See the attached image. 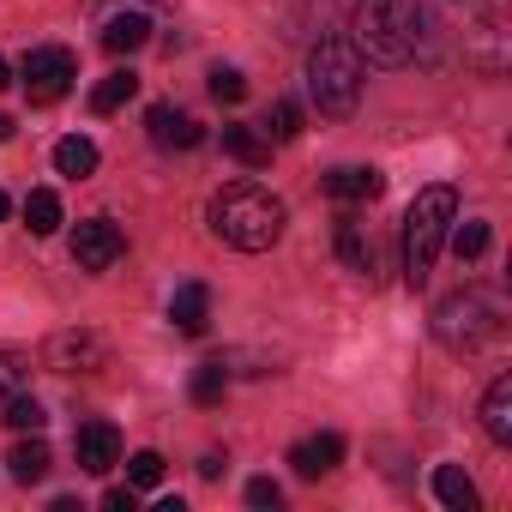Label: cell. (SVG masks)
<instances>
[{"label": "cell", "instance_id": "1", "mask_svg": "<svg viewBox=\"0 0 512 512\" xmlns=\"http://www.w3.org/2000/svg\"><path fill=\"white\" fill-rule=\"evenodd\" d=\"M350 43L356 55H368L374 67H410V61H434V19L416 0H356L350 13Z\"/></svg>", "mask_w": 512, "mask_h": 512}, {"label": "cell", "instance_id": "2", "mask_svg": "<svg viewBox=\"0 0 512 512\" xmlns=\"http://www.w3.org/2000/svg\"><path fill=\"white\" fill-rule=\"evenodd\" d=\"M211 229L241 253H266L284 235V199L266 193L260 181H229L211 193Z\"/></svg>", "mask_w": 512, "mask_h": 512}, {"label": "cell", "instance_id": "3", "mask_svg": "<svg viewBox=\"0 0 512 512\" xmlns=\"http://www.w3.org/2000/svg\"><path fill=\"white\" fill-rule=\"evenodd\" d=\"M500 332H506V296L488 290V284H464V290H452V296L434 308V338H440L452 356H476V350H488Z\"/></svg>", "mask_w": 512, "mask_h": 512}, {"label": "cell", "instance_id": "4", "mask_svg": "<svg viewBox=\"0 0 512 512\" xmlns=\"http://www.w3.org/2000/svg\"><path fill=\"white\" fill-rule=\"evenodd\" d=\"M458 217V193L452 187H422L404 211V284L422 290L434 260H440V247H446V229Z\"/></svg>", "mask_w": 512, "mask_h": 512}, {"label": "cell", "instance_id": "5", "mask_svg": "<svg viewBox=\"0 0 512 512\" xmlns=\"http://www.w3.org/2000/svg\"><path fill=\"white\" fill-rule=\"evenodd\" d=\"M308 97L332 121L356 115V103H362V55H356V43H344V37H320L314 43V55H308Z\"/></svg>", "mask_w": 512, "mask_h": 512}, {"label": "cell", "instance_id": "6", "mask_svg": "<svg viewBox=\"0 0 512 512\" xmlns=\"http://www.w3.org/2000/svg\"><path fill=\"white\" fill-rule=\"evenodd\" d=\"M19 79H25V97H31V103H61V97L73 91V79H79V55L61 49V43H43V49L25 55Z\"/></svg>", "mask_w": 512, "mask_h": 512}, {"label": "cell", "instance_id": "7", "mask_svg": "<svg viewBox=\"0 0 512 512\" xmlns=\"http://www.w3.org/2000/svg\"><path fill=\"white\" fill-rule=\"evenodd\" d=\"M121 253H127V235H121L115 217H85L73 229V266L79 272H109Z\"/></svg>", "mask_w": 512, "mask_h": 512}, {"label": "cell", "instance_id": "8", "mask_svg": "<svg viewBox=\"0 0 512 512\" xmlns=\"http://www.w3.org/2000/svg\"><path fill=\"white\" fill-rule=\"evenodd\" d=\"M43 362L55 374H97V368H109V344L97 332H55L49 350H43Z\"/></svg>", "mask_w": 512, "mask_h": 512}, {"label": "cell", "instance_id": "9", "mask_svg": "<svg viewBox=\"0 0 512 512\" xmlns=\"http://www.w3.org/2000/svg\"><path fill=\"white\" fill-rule=\"evenodd\" d=\"M97 19H103V49H109V55H133V49L151 43V19H157V13L127 0V7H103Z\"/></svg>", "mask_w": 512, "mask_h": 512}, {"label": "cell", "instance_id": "10", "mask_svg": "<svg viewBox=\"0 0 512 512\" xmlns=\"http://www.w3.org/2000/svg\"><path fill=\"white\" fill-rule=\"evenodd\" d=\"M73 458H79L85 476H109V470L121 464V434H115V422H85V428L73 434Z\"/></svg>", "mask_w": 512, "mask_h": 512}, {"label": "cell", "instance_id": "11", "mask_svg": "<svg viewBox=\"0 0 512 512\" xmlns=\"http://www.w3.org/2000/svg\"><path fill=\"white\" fill-rule=\"evenodd\" d=\"M145 133H151L157 151H193V145L205 139V127H199L193 115H181L175 103H157V109L145 115Z\"/></svg>", "mask_w": 512, "mask_h": 512}, {"label": "cell", "instance_id": "12", "mask_svg": "<svg viewBox=\"0 0 512 512\" xmlns=\"http://www.w3.org/2000/svg\"><path fill=\"white\" fill-rule=\"evenodd\" d=\"M326 193H332L338 205H374V199L386 193V175L350 163V169H332V175H326Z\"/></svg>", "mask_w": 512, "mask_h": 512}, {"label": "cell", "instance_id": "13", "mask_svg": "<svg viewBox=\"0 0 512 512\" xmlns=\"http://www.w3.org/2000/svg\"><path fill=\"white\" fill-rule=\"evenodd\" d=\"M290 464H296V476H332L338 464H344V440L338 434H308V440H296L290 446Z\"/></svg>", "mask_w": 512, "mask_h": 512}, {"label": "cell", "instance_id": "14", "mask_svg": "<svg viewBox=\"0 0 512 512\" xmlns=\"http://www.w3.org/2000/svg\"><path fill=\"white\" fill-rule=\"evenodd\" d=\"M338 260L356 272V278H374V241H368V223L356 211L338 217Z\"/></svg>", "mask_w": 512, "mask_h": 512}, {"label": "cell", "instance_id": "15", "mask_svg": "<svg viewBox=\"0 0 512 512\" xmlns=\"http://www.w3.org/2000/svg\"><path fill=\"white\" fill-rule=\"evenodd\" d=\"M169 320H175V332L199 338V332L211 326V290H205V284H181V290L169 296Z\"/></svg>", "mask_w": 512, "mask_h": 512}, {"label": "cell", "instance_id": "16", "mask_svg": "<svg viewBox=\"0 0 512 512\" xmlns=\"http://www.w3.org/2000/svg\"><path fill=\"white\" fill-rule=\"evenodd\" d=\"M482 434L494 446H512V374H500L482 398Z\"/></svg>", "mask_w": 512, "mask_h": 512}, {"label": "cell", "instance_id": "17", "mask_svg": "<svg viewBox=\"0 0 512 512\" xmlns=\"http://www.w3.org/2000/svg\"><path fill=\"white\" fill-rule=\"evenodd\" d=\"M223 151H229L241 169H266V163H272V139L253 133V127H223Z\"/></svg>", "mask_w": 512, "mask_h": 512}, {"label": "cell", "instance_id": "18", "mask_svg": "<svg viewBox=\"0 0 512 512\" xmlns=\"http://www.w3.org/2000/svg\"><path fill=\"white\" fill-rule=\"evenodd\" d=\"M49 464H55V452L43 446V434L19 440V446L7 452V470H13V482H43V476H49Z\"/></svg>", "mask_w": 512, "mask_h": 512}, {"label": "cell", "instance_id": "19", "mask_svg": "<svg viewBox=\"0 0 512 512\" xmlns=\"http://www.w3.org/2000/svg\"><path fill=\"white\" fill-rule=\"evenodd\" d=\"M55 169H61L67 181H85V175H97V145H91L85 133H67V139L55 145Z\"/></svg>", "mask_w": 512, "mask_h": 512}, {"label": "cell", "instance_id": "20", "mask_svg": "<svg viewBox=\"0 0 512 512\" xmlns=\"http://www.w3.org/2000/svg\"><path fill=\"white\" fill-rule=\"evenodd\" d=\"M434 500L452 506V512H476V482H470L458 464H440V470H434Z\"/></svg>", "mask_w": 512, "mask_h": 512}, {"label": "cell", "instance_id": "21", "mask_svg": "<svg viewBox=\"0 0 512 512\" xmlns=\"http://www.w3.org/2000/svg\"><path fill=\"white\" fill-rule=\"evenodd\" d=\"M25 223H31V235H55V229H61V193H55V187H31Z\"/></svg>", "mask_w": 512, "mask_h": 512}, {"label": "cell", "instance_id": "22", "mask_svg": "<svg viewBox=\"0 0 512 512\" xmlns=\"http://www.w3.org/2000/svg\"><path fill=\"white\" fill-rule=\"evenodd\" d=\"M31 386V356H19V350H0V410H7L19 392Z\"/></svg>", "mask_w": 512, "mask_h": 512}, {"label": "cell", "instance_id": "23", "mask_svg": "<svg viewBox=\"0 0 512 512\" xmlns=\"http://www.w3.org/2000/svg\"><path fill=\"white\" fill-rule=\"evenodd\" d=\"M133 91H139V79H133V73H109V79L91 91V109H97V115H115L121 103H133Z\"/></svg>", "mask_w": 512, "mask_h": 512}, {"label": "cell", "instance_id": "24", "mask_svg": "<svg viewBox=\"0 0 512 512\" xmlns=\"http://www.w3.org/2000/svg\"><path fill=\"white\" fill-rule=\"evenodd\" d=\"M223 386H229V368L223 362H205V368H193V386L187 392H193V404L211 410V404H223Z\"/></svg>", "mask_w": 512, "mask_h": 512}, {"label": "cell", "instance_id": "25", "mask_svg": "<svg viewBox=\"0 0 512 512\" xmlns=\"http://www.w3.org/2000/svg\"><path fill=\"white\" fill-rule=\"evenodd\" d=\"M266 127H272L266 139H278V145H290V139H302V109H296L290 97H278V103H272V121H266Z\"/></svg>", "mask_w": 512, "mask_h": 512}, {"label": "cell", "instance_id": "26", "mask_svg": "<svg viewBox=\"0 0 512 512\" xmlns=\"http://www.w3.org/2000/svg\"><path fill=\"white\" fill-rule=\"evenodd\" d=\"M43 422H49V416H43V404H37L31 392H19V398L7 404V428H19V434H43Z\"/></svg>", "mask_w": 512, "mask_h": 512}, {"label": "cell", "instance_id": "27", "mask_svg": "<svg viewBox=\"0 0 512 512\" xmlns=\"http://www.w3.org/2000/svg\"><path fill=\"white\" fill-rule=\"evenodd\" d=\"M452 253H458V260H482V253H488V223H458L452 229Z\"/></svg>", "mask_w": 512, "mask_h": 512}, {"label": "cell", "instance_id": "28", "mask_svg": "<svg viewBox=\"0 0 512 512\" xmlns=\"http://www.w3.org/2000/svg\"><path fill=\"white\" fill-rule=\"evenodd\" d=\"M127 482H133V488H157V482H163V458H157V452H133V458H127Z\"/></svg>", "mask_w": 512, "mask_h": 512}, {"label": "cell", "instance_id": "29", "mask_svg": "<svg viewBox=\"0 0 512 512\" xmlns=\"http://www.w3.org/2000/svg\"><path fill=\"white\" fill-rule=\"evenodd\" d=\"M211 97H217V103H241V97H247V79H241L235 67H211Z\"/></svg>", "mask_w": 512, "mask_h": 512}, {"label": "cell", "instance_id": "30", "mask_svg": "<svg viewBox=\"0 0 512 512\" xmlns=\"http://www.w3.org/2000/svg\"><path fill=\"white\" fill-rule=\"evenodd\" d=\"M247 506H260V512H266V506H284V488H278L272 476H253V482H247Z\"/></svg>", "mask_w": 512, "mask_h": 512}, {"label": "cell", "instance_id": "31", "mask_svg": "<svg viewBox=\"0 0 512 512\" xmlns=\"http://www.w3.org/2000/svg\"><path fill=\"white\" fill-rule=\"evenodd\" d=\"M133 494H139L133 482H127V488H109V494H103V506H109V512H133Z\"/></svg>", "mask_w": 512, "mask_h": 512}, {"label": "cell", "instance_id": "32", "mask_svg": "<svg viewBox=\"0 0 512 512\" xmlns=\"http://www.w3.org/2000/svg\"><path fill=\"white\" fill-rule=\"evenodd\" d=\"M103 7H127V0H91V13H103ZM133 7H151V13H169V0H133Z\"/></svg>", "mask_w": 512, "mask_h": 512}, {"label": "cell", "instance_id": "33", "mask_svg": "<svg viewBox=\"0 0 512 512\" xmlns=\"http://www.w3.org/2000/svg\"><path fill=\"white\" fill-rule=\"evenodd\" d=\"M199 476H205V482H217V476H223V458H217V452H205V458H199Z\"/></svg>", "mask_w": 512, "mask_h": 512}, {"label": "cell", "instance_id": "34", "mask_svg": "<svg viewBox=\"0 0 512 512\" xmlns=\"http://www.w3.org/2000/svg\"><path fill=\"white\" fill-rule=\"evenodd\" d=\"M7 85H13V67H7V61H0V91H7Z\"/></svg>", "mask_w": 512, "mask_h": 512}, {"label": "cell", "instance_id": "35", "mask_svg": "<svg viewBox=\"0 0 512 512\" xmlns=\"http://www.w3.org/2000/svg\"><path fill=\"white\" fill-rule=\"evenodd\" d=\"M0 139H13V121H7V115H0Z\"/></svg>", "mask_w": 512, "mask_h": 512}, {"label": "cell", "instance_id": "36", "mask_svg": "<svg viewBox=\"0 0 512 512\" xmlns=\"http://www.w3.org/2000/svg\"><path fill=\"white\" fill-rule=\"evenodd\" d=\"M7 211H13V199H7V193H0V217H7Z\"/></svg>", "mask_w": 512, "mask_h": 512}]
</instances>
